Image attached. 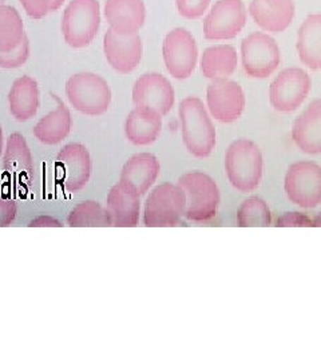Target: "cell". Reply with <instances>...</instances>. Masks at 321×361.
<instances>
[{"mask_svg":"<svg viewBox=\"0 0 321 361\" xmlns=\"http://www.w3.org/2000/svg\"><path fill=\"white\" fill-rule=\"evenodd\" d=\"M210 0H176L177 11L186 19H197L205 13Z\"/></svg>","mask_w":321,"mask_h":361,"instance_id":"obj_31","label":"cell"},{"mask_svg":"<svg viewBox=\"0 0 321 361\" xmlns=\"http://www.w3.org/2000/svg\"><path fill=\"white\" fill-rule=\"evenodd\" d=\"M10 111L19 122H26L37 116L40 104L38 82L34 78H18L8 92Z\"/></svg>","mask_w":321,"mask_h":361,"instance_id":"obj_23","label":"cell"},{"mask_svg":"<svg viewBox=\"0 0 321 361\" xmlns=\"http://www.w3.org/2000/svg\"><path fill=\"white\" fill-rule=\"evenodd\" d=\"M18 217V204L11 198L0 197V228H7Z\"/></svg>","mask_w":321,"mask_h":361,"instance_id":"obj_33","label":"cell"},{"mask_svg":"<svg viewBox=\"0 0 321 361\" xmlns=\"http://www.w3.org/2000/svg\"><path fill=\"white\" fill-rule=\"evenodd\" d=\"M103 51L109 65L121 74H128L137 68L142 58L141 37L119 35L109 28L103 39Z\"/></svg>","mask_w":321,"mask_h":361,"instance_id":"obj_15","label":"cell"},{"mask_svg":"<svg viewBox=\"0 0 321 361\" xmlns=\"http://www.w3.org/2000/svg\"><path fill=\"white\" fill-rule=\"evenodd\" d=\"M26 37L23 20L19 13L11 7L0 6V52L15 50Z\"/></svg>","mask_w":321,"mask_h":361,"instance_id":"obj_27","label":"cell"},{"mask_svg":"<svg viewBox=\"0 0 321 361\" xmlns=\"http://www.w3.org/2000/svg\"><path fill=\"white\" fill-rule=\"evenodd\" d=\"M104 18L119 35H135L146 20L143 0H106Z\"/></svg>","mask_w":321,"mask_h":361,"instance_id":"obj_16","label":"cell"},{"mask_svg":"<svg viewBox=\"0 0 321 361\" xmlns=\"http://www.w3.org/2000/svg\"><path fill=\"white\" fill-rule=\"evenodd\" d=\"M209 113L222 123H231L244 113L245 94L241 86L231 79H216L206 91Z\"/></svg>","mask_w":321,"mask_h":361,"instance_id":"obj_13","label":"cell"},{"mask_svg":"<svg viewBox=\"0 0 321 361\" xmlns=\"http://www.w3.org/2000/svg\"><path fill=\"white\" fill-rule=\"evenodd\" d=\"M225 171L231 186L238 192L256 190L264 171V158L260 147L250 140H236L226 150Z\"/></svg>","mask_w":321,"mask_h":361,"instance_id":"obj_2","label":"cell"},{"mask_svg":"<svg viewBox=\"0 0 321 361\" xmlns=\"http://www.w3.org/2000/svg\"><path fill=\"white\" fill-rule=\"evenodd\" d=\"M67 225L70 228H109L111 221L106 207L97 201H83L74 207L68 217Z\"/></svg>","mask_w":321,"mask_h":361,"instance_id":"obj_28","label":"cell"},{"mask_svg":"<svg viewBox=\"0 0 321 361\" xmlns=\"http://www.w3.org/2000/svg\"><path fill=\"white\" fill-rule=\"evenodd\" d=\"M312 226H317V228H321V212L320 213H317L313 219H312Z\"/></svg>","mask_w":321,"mask_h":361,"instance_id":"obj_37","label":"cell"},{"mask_svg":"<svg viewBox=\"0 0 321 361\" xmlns=\"http://www.w3.org/2000/svg\"><path fill=\"white\" fill-rule=\"evenodd\" d=\"M66 95L71 106L85 116H102L111 104V90L102 77L80 73L66 83Z\"/></svg>","mask_w":321,"mask_h":361,"instance_id":"obj_6","label":"cell"},{"mask_svg":"<svg viewBox=\"0 0 321 361\" xmlns=\"http://www.w3.org/2000/svg\"><path fill=\"white\" fill-rule=\"evenodd\" d=\"M162 55L171 77L188 79L192 75L198 61L195 39L186 28H174L165 37Z\"/></svg>","mask_w":321,"mask_h":361,"instance_id":"obj_11","label":"cell"},{"mask_svg":"<svg viewBox=\"0 0 321 361\" xmlns=\"http://www.w3.org/2000/svg\"><path fill=\"white\" fill-rule=\"evenodd\" d=\"M186 198L178 185L164 182L147 194L143 224L147 228H173L185 216Z\"/></svg>","mask_w":321,"mask_h":361,"instance_id":"obj_4","label":"cell"},{"mask_svg":"<svg viewBox=\"0 0 321 361\" xmlns=\"http://www.w3.org/2000/svg\"><path fill=\"white\" fill-rule=\"evenodd\" d=\"M30 228H62L63 224L52 216H39L28 224Z\"/></svg>","mask_w":321,"mask_h":361,"instance_id":"obj_35","label":"cell"},{"mask_svg":"<svg viewBox=\"0 0 321 361\" xmlns=\"http://www.w3.org/2000/svg\"><path fill=\"white\" fill-rule=\"evenodd\" d=\"M140 195L118 182L107 194L106 210L116 228H135L141 214Z\"/></svg>","mask_w":321,"mask_h":361,"instance_id":"obj_18","label":"cell"},{"mask_svg":"<svg viewBox=\"0 0 321 361\" xmlns=\"http://www.w3.org/2000/svg\"><path fill=\"white\" fill-rule=\"evenodd\" d=\"M63 3L64 0H52V3H50V13L58 11Z\"/></svg>","mask_w":321,"mask_h":361,"instance_id":"obj_36","label":"cell"},{"mask_svg":"<svg viewBox=\"0 0 321 361\" xmlns=\"http://www.w3.org/2000/svg\"><path fill=\"white\" fill-rule=\"evenodd\" d=\"M56 101V109L43 116L34 128V135L39 142L44 145H58L64 141L73 129V118L70 110L58 97L52 95Z\"/></svg>","mask_w":321,"mask_h":361,"instance_id":"obj_24","label":"cell"},{"mask_svg":"<svg viewBox=\"0 0 321 361\" xmlns=\"http://www.w3.org/2000/svg\"><path fill=\"white\" fill-rule=\"evenodd\" d=\"M3 169L7 176L19 185H30L34 177L32 154L26 138L20 133H13L6 143Z\"/></svg>","mask_w":321,"mask_h":361,"instance_id":"obj_20","label":"cell"},{"mask_svg":"<svg viewBox=\"0 0 321 361\" xmlns=\"http://www.w3.org/2000/svg\"><path fill=\"white\" fill-rule=\"evenodd\" d=\"M300 61L310 70H321V13L309 15L297 32Z\"/></svg>","mask_w":321,"mask_h":361,"instance_id":"obj_25","label":"cell"},{"mask_svg":"<svg viewBox=\"0 0 321 361\" xmlns=\"http://www.w3.org/2000/svg\"><path fill=\"white\" fill-rule=\"evenodd\" d=\"M246 25V7L243 0H219L204 20L207 40L236 38Z\"/></svg>","mask_w":321,"mask_h":361,"instance_id":"obj_12","label":"cell"},{"mask_svg":"<svg viewBox=\"0 0 321 361\" xmlns=\"http://www.w3.org/2000/svg\"><path fill=\"white\" fill-rule=\"evenodd\" d=\"M181 131L185 147L197 158L212 154L216 146V129L202 101L188 97L180 104Z\"/></svg>","mask_w":321,"mask_h":361,"instance_id":"obj_1","label":"cell"},{"mask_svg":"<svg viewBox=\"0 0 321 361\" xmlns=\"http://www.w3.org/2000/svg\"><path fill=\"white\" fill-rule=\"evenodd\" d=\"M285 193L291 202L304 209L321 204V168L312 161L292 164L285 174Z\"/></svg>","mask_w":321,"mask_h":361,"instance_id":"obj_7","label":"cell"},{"mask_svg":"<svg viewBox=\"0 0 321 361\" xmlns=\"http://www.w3.org/2000/svg\"><path fill=\"white\" fill-rule=\"evenodd\" d=\"M28 56H30V42L26 35L22 40V43L13 51L0 52V67L1 68L22 67L26 63Z\"/></svg>","mask_w":321,"mask_h":361,"instance_id":"obj_30","label":"cell"},{"mask_svg":"<svg viewBox=\"0 0 321 361\" xmlns=\"http://www.w3.org/2000/svg\"><path fill=\"white\" fill-rule=\"evenodd\" d=\"M162 130V116L147 107H135L125 122V135L135 146H146L157 141Z\"/></svg>","mask_w":321,"mask_h":361,"instance_id":"obj_22","label":"cell"},{"mask_svg":"<svg viewBox=\"0 0 321 361\" xmlns=\"http://www.w3.org/2000/svg\"><path fill=\"white\" fill-rule=\"evenodd\" d=\"M3 146H4V137H3V130H1V126H0V154L3 152Z\"/></svg>","mask_w":321,"mask_h":361,"instance_id":"obj_38","label":"cell"},{"mask_svg":"<svg viewBox=\"0 0 321 361\" xmlns=\"http://www.w3.org/2000/svg\"><path fill=\"white\" fill-rule=\"evenodd\" d=\"M177 185L185 193V219L206 222L216 217L221 194L216 180L204 171H189L181 176Z\"/></svg>","mask_w":321,"mask_h":361,"instance_id":"obj_3","label":"cell"},{"mask_svg":"<svg viewBox=\"0 0 321 361\" xmlns=\"http://www.w3.org/2000/svg\"><path fill=\"white\" fill-rule=\"evenodd\" d=\"M272 222L268 204L260 197H250L245 200L237 210V225L240 228L269 226Z\"/></svg>","mask_w":321,"mask_h":361,"instance_id":"obj_29","label":"cell"},{"mask_svg":"<svg viewBox=\"0 0 321 361\" xmlns=\"http://www.w3.org/2000/svg\"><path fill=\"white\" fill-rule=\"evenodd\" d=\"M56 180L67 192L82 190L91 178L90 152L80 143H68L56 155Z\"/></svg>","mask_w":321,"mask_h":361,"instance_id":"obj_10","label":"cell"},{"mask_svg":"<svg viewBox=\"0 0 321 361\" xmlns=\"http://www.w3.org/2000/svg\"><path fill=\"white\" fill-rule=\"evenodd\" d=\"M133 102L135 107H147L159 116H165L174 107L176 92L169 79L164 75L147 73L134 83Z\"/></svg>","mask_w":321,"mask_h":361,"instance_id":"obj_14","label":"cell"},{"mask_svg":"<svg viewBox=\"0 0 321 361\" xmlns=\"http://www.w3.org/2000/svg\"><path fill=\"white\" fill-rule=\"evenodd\" d=\"M236 68L237 51L231 44L212 46L202 54L201 71L207 79H228Z\"/></svg>","mask_w":321,"mask_h":361,"instance_id":"obj_26","label":"cell"},{"mask_svg":"<svg viewBox=\"0 0 321 361\" xmlns=\"http://www.w3.org/2000/svg\"><path fill=\"white\" fill-rule=\"evenodd\" d=\"M241 61L246 75L264 79L272 75L281 61L276 40L265 32H252L241 43Z\"/></svg>","mask_w":321,"mask_h":361,"instance_id":"obj_8","label":"cell"},{"mask_svg":"<svg viewBox=\"0 0 321 361\" xmlns=\"http://www.w3.org/2000/svg\"><path fill=\"white\" fill-rule=\"evenodd\" d=\"M292 140L307 154H321V98L309 104L292 126Z\"/></svg>","mask_w":321,"mask_h":361,"instance_id":"obj_21","label":"cell"},{"mask_svg":"<svg viewBox=\"0 0 321 361\" xmlns=\"http://www.w3.org/2000/svg\"><path fill=\"white\" fill-rule=\"evenodd\" d=\"M310 87L307 71L298 67L285 68L270 85V104L280 113H292L305 101Z\"/></svg>","mask_w":321,"mask_h":361,"instance_id":"obj_9","label":"cell"},{"mask_svg":"<svg viewBox=\"0 0 321 361\" xmlns=\"http://www.w3.org/2000/svg\"><path fill=\"white\" fill-rule=\"evenodd\" d=\"M159 161L152 153H138L130 157L121 170L119 182L143 197L155 185L159 174Z\"/></svg>","mask_w":321,"mask_h":361,"instance_id":"obj_17","label":"cell"},{"mask_svg":"<svg viewBox=\"0 0 321 361\" xmlns=\"http://www.w3.org/2000/svg\"><path fill=\"white\" fill-rule=\"evenodd\" d=\"M101 26V6L98 0H71L62 19L64 40L74 49L90 46Z\"/></svg>","mask_w":321,"mask_h":361,"instance_id":"obj_5","label":"cell"},{"mask_svg":"<svg viewBox=\"0 0 321 361\" xmlns=\"http://www.w3.org/2000/svg\"><path fill=\"white\" fill-rule=\"evenodd\" d=\"M249 13L257 26L268 32H283L295 18L293 0H252Z\"/></svg>","mask_w":321,"mask_h":361,"instance_id":"obj_19","label":"cell"},{"mask_svg":"<svg viewBox=\"0 0 321 361\" xmlns=\"http://www.w3.org/2000/svg\"><path fill=\"white\" fill-rule=\"evenodd\" d=\"M277 228H293V226H300V228H305V226H312V219L308 217L304 213H298V212H291V213H284L280 219H277L276 224Z\"/></svg>","mask_w":321,"mask_h":361,"instance_id":"obj_32","label":"cell"},{"mask_svg":"<svg viewBox=\"0 0 321 361\" xmlns=\"http://www.w3.org/2000/svg\"><path fill=\"white\" fill-rule=\"evenodd\" d=\"M4 1H6V0H0V6H1V4H4Z\"/></svg>","mask_w":321,"mask_h":361,"instance_id":"obj_39","label":"cell"},{"mask_svg":"<svg viewBox=\"0 0 321 361\" xmlns=\"http://www.w3.org/2000/svg\"><path fill=\"white\" fill-rule=\"evenodd\" d=\"M25 11L32 19H42L50 13L52 0H20Z\"/></svg>","mask_w":321,"mask_h":361,"instance_id":"obj_34","label":"cell"}]
</instances>
